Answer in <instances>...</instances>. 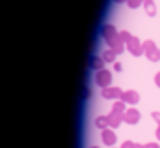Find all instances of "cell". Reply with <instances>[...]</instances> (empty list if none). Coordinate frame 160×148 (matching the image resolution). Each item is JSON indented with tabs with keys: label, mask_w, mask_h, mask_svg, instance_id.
Returning <instances> with one entry per match:
<instances>
[{
	"label": "cell",
	"mask_w": 160,
	"mask_h": 148,
	"mask_svg": "<svg viewBox=\"0 0 160 148\" xmlns=\"http://www.w3.org/2000/svg\"><path fill=\"white\" fill-rule=\"evenodd\" d=\"M107 120H109V127H110V129H116V127L121 125L123 118H121V116H118V114H112V113H110L109 116H107Z\"/></svg>",
	"instance_id": "12"
},
{
	"label": "cell",
	"mask_w": 160,
	"mask_h": 148,
	"mask_svg": "<svg viewBox=\"0 0 160 148\" xmlns=\"http://www.w3.org/2000/svg\"><path fill=\"white\" fill-rule=\"evenodd\" d=\"M155 84H157V86L160 87V71H158L157 75H155Z\"/></svg>",
	"instance_id": "21"
},
{
	"label": "cell",
	"mask_w": 160,
	"mask_h": 148,
	"mask_svg": "<svg viewBox=\"0 0 160 148\" xmlns=\"http://www.w3.org/2000/svg\"><path fill=\"white\" fill-rule=\"evenodd\" d=\"M110 148H112V146H110Z\"/></svg>",
	"instance_id": "26"
},
{
	"label": "cell",
	"mask_w": 160,
	"mask_h": 148,
	"mask_svg": "<svg viewBox=\"0 0 160 148\" xmlns=\"http://www.w3.org/2000/svg\"><path fill=\"white\" fill-rule=\"evenodd\" d=\"M142 6H144V11H146V14H149V16H153L155 13H157V4H155L153 0H146Z\"/></svg>",
	"instance_id": "14"
},
{
	"label": "cell",
	"mask_w": 160,
	"mask_h": 148,
	"mask_svg": "<svg viewBox=\"0 0 160 148\" xmlns=\"http://www.w3.org/2000/svg\"><path fill=\"white\" fill-rule=\"evenodd\" d=\"M126 50L130 52L132 56H135V57H137V56H142V54H144L142 43H141L137 38H132V40L126 43Z\"/></svg>",
	"instance_id": "3"
},
{
	"label": "cell",
	"mask_w": 160,
	"mask_h": 148,
	"mask_svg": "<svg viewBox=\"0 0 160 148\" xmlns=\"http://www.w3.org/2000/svg\"><path fill=\"white\" fill-rule=\"evenodd\" d=\"M141 148H160L158 143H146V145H142Z\"/></svg>",
	"instance_id": "19"
},
{
	"label": "cell",
	"mask_w": 160,
	"mask_h": 148,
	"mask_svg": "<svg viewBox=\"0 0 160 148\" xmlns=\"http://www.w3.org/2000/svg\"><path fill=\"white\" fill-rule=\"evenodd\" d=\"M142 48H144V54H146V57H148L149 61H153V63L160 61V50L157 48V45H155L151 40L144 41V43H142Z\"/></svg>",
	"instance_id": "1"
},
{
	"label": "cell",
	"mask_w": 160,
	"mask_h": 148,
	"mask_svg": "<svg viewBox=\"0 0 160 148\" xmlns=\"http://www.w3.org/2000/svg\"><path fill=\"white\" fill-rule=\"evenodd\" d=\"M151 116H153V120H155V121H157V123L160 125V113H157V111H155V113L151 114Z\"/></svg>",
	"instance_id": "20"
},
{
	"label": "cell",
	"mask_w": 160,
	"mask_h": 148,
	"mask_svg": "<svg viewBox=\"0 0 160 148\" xmlns=\"http://www.w3.org/2000/svg\"><path fill=\"white\" fill-rule=\"evenodd\" d=\"M142 145H139V143H133V141H125L121 145V148H141Z\"/></svg>",
	"instance_id": "18"
},
{
	"label": "cell",
	"mask_w": 160,
	"mask_h": 148,
	"mask_svg": "<svg viewBox=\"0 0 160 148\" xmlns=\"http://www.w3.org/2000/svg\"><path fill=\"white\" fill-rule=\"evenodd\" d=\"M116 4H125V2H128V0H114Z\"/></svg>",
	"instance_id": "24"
},
{
	"label": "cell",
	"mask_w": 160,
	"mask_h": 148,
	"mask_svg": "<svg viewBox=\"0 0 160 148\" xmlns=\"http://www.w3.org/2000/svg\"><path fill=\"white\" fill-rule=\"evenodd\" d=\"M121 100H123L125 103H128V105H135V103H139V93L133 91V89L123 91V97H121Z\"/></svg>",
	"instance_id": "8"
},
{
	"label": "cell",
	"mask_w": 160,
	"mask_h": 148,
	"mask_svg": "<svg viewBox=\"0 0 160 148\" xmlns=\"http://www.w3.org/2000/svg\"><path fill=\"white\" fill-rule=\"evenodd\" d=\"M105 64H107V63L103 61L102 56H92L91 57V68L92 70H96V71H98V70H103V68H105Z\"/></svg>",
	"instance_id": "10"
},
{
	"label": "cell",
	"mask_w": 160,
	"mask_h": 148,
	"mask_svg": "<svg viewBox=\"0 0 160 148\" xmlns=\"http://www.w3.org/2000/svg\"><path fill=\"white\" fill-rule=\"evenodd\" d=\"M132 38H133V36H132L130 32H128V30H123V32H119V40L123 41L125 45H126V43H128V41L132 40Z\"/></svg>",
	"instance_id": "16"
},
{
	"label": "cell",
	"mask_w": 160,
	"mask_h": 148,
	"mask_svg": "<svg viewBox=\"0 0 160 148\" xmlns=\"http://www.w3.org/2000/svg\"><path fill=\"white\" fill-rule=\"evenodd\" d=\"M102 97L107 98V100H118V98L123 97V91L116 86H109V87H103L102 89Z\"/></svg>",
	"instance_id": "4"
},
{
	"label": "cell",
	"mask_w": 160,
	"mask_h": 148,
	"mask_svg": "<svg viewBox=\"0 0 160 148\" xmlns=\"http://www.w3.org/2000/svg\"><path fill=\"white\" fill-rule=\"evenodd\" d=\"M116 56H118V54L112 52L110 48H107V50L102 54V57H103V61H105V63H116Z\"/></svg>",
	"instance_id": "15"
},
{
	"label": "cell",
	"mask_w": 160,
	"mask_h": 148,
	"mask_svg": "<svg viewBox=\"0 0 160 148\" xmlns=\"http://www.w3.org/2000/svg\"><path fill=\"white\" fill-rule=\"evenodd\" d=\"M155 134H157V139L160 141V125H158V129H157V132H155Z\"/></svg>",
	"instance_id": "23"
},
{
	"label": "cell",
	"mask_w": 160,
	"mask_h": 148,
	"mask_svg": "<svg viewBox=\"0 0 160 148\" xmlns=\"http://www.w3.org/2000/svg\"><path fill=\"white\" fill-rule=\"evenodd\" d=\"M114 70H116V71H121V64L118 63V61L114 63Z\"/></svg>",
	"instance_id": "22"
},
{
	"label": "cell",
	"mask_w": 160,
	"mask_h": 148,
	"mask_svg": "<svg viewBox=\"0 0 160 148\" xmlns=\"http://www.w3.org/2000/svg\"><path fill=\"white\" fill-rule=\"evenodd\" d=\"M119 36V32H118V29L114 27V25H110V23H105L102 27V38L105 40V43L110 40H114V38H118Z\"/></svg>",
	"instance_id": "6"
},
{
	"label": "cell",
	"mask_w": 160,
	"mask_h": 148,
	"mask_svg": "<svg viewBox=\"0 0 160 148\" xmlns=\"http://www.w3.org/2000/svg\"><path fill=\"white\" fill-rule=\"evenodd\" d=\"M94 82H96V86H100V87H109L110 82H112V73H110L109 70H98L96 71V77H94Z\"/></svg>",
	"instance_id": "2"
},
{
	"label": "cell",
	"mask_w": 160,
	"mask_h": 148,
	"mask_svg": "<svg viewBox=\"0 0 160 148\" xmlns=\"http://www.w3.org/2000/svg\"><path fill=\"white\" fill-rule=\"evenodd\" d=\"M102 139H103V143L107 145V146H114L116 145V141H118V136L114 134V130L112 129H105V130H102Z\"/></svg>",
	"instance_id": "7"
},
{
	"label": "cell",
	"mask_w": 160,
	"mask_h": 148,
	"mask_svg": "<svg viewBox=\"0 0 160 148\" xmlns=\"http://www.w3.org/2000/svg\"><path fill=\"white\" fill-rule=\"evenodd\" d=\"M144 2H146V0H128L126 4H128V7H132V9H137L139 6H142Z\"/></svg>",
	"instance_id": "17"
},
{
	"label": "cell",
	"mask_w": 160,
	"mask_h": 148,
	"mask_svg": "<svg viewBox=\"0 0 160 148\" xmlns=\"http://www.w3.org/2000/svg\"><path fill=\"white\" fill-rule=\"evenodd\" d=\"M126 113V107H125V102L123 100H116L114 105H112V114H118L123 118V114Z\"/></svg>",
	"instance_id": "11"
},
{
	"label": "cell",
	"mask_w": 160,
	"mask_h": 148,
	"mask_svg": "<svg viewBox=\"0 0 160 148\" xmlns=\"http://www.w3.org/2000/svg\"><path fill=\"white\" fill-rule=\"evenodd\" d=\"M107 45H109V48L112 52H116V54H121V52L125 50V43H123V41L119 40V36H118V38H114V40H110V41H107Z\"/></svg>",
	"instance_id": "9"
},
{
	"label": "cell",
	"mask_w": 160,
	"mask_h": 148,
	"mask_svg": "<svg viewBox=\"0 0 160 148\" xmlns=\"http://www.w3.org/2000/svg\"><path fill=\"white\" fill-rule=\"evenodd\" d=\"M123 120H125V123H128V125H135V123H139V120H141V113H139L137 109H126V113L123 114Z\"/></svg>",
	"instance_id": "5"
},
{
	"label": "cell",
	"mask_w": 160,
	"mask_h": 148,
	"mask_svg": "<svg viewBox=\"0 0 160 148\" xmlns=\"http://www.w3.org/2000/svg\"><path fill=\"white\" fill-rule=\"evenodd\" d=\"M89 148H100V146H89Z\"/></svg>",
	"instance_id": "25"
},
{
	"label": "cell",
	"mask_w": 160,
	"mask_h": 148,
	"mask_svg": "<svg viewBox=\"0 0 160 148\" xmlns=\"http://www.w3.org/2000/svg\"><path fill=\"white\" fill-rule=\"evenodd\" d=\"M94 125H96V129H100V130L109 129V120H107V116H98L96 120H94Z\"/></svg>",
	"instance_id": "13"
}]
</instances>
